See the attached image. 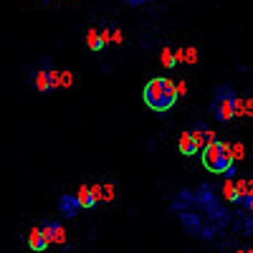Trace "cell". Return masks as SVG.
Instances as JSON below:
<instances>
[{"label":"cell","mask_w":253,"mask_h":253,"mask_svg":"<svg viewBox=\"0 0 253 253\" xmlns=\"http://www.w3.org/2000/svg\"><path fill=\"white\" fill-rule=\"evenodd\" d=\"M170 210L177 215L185 233L200 241H213L233 220L210 182H203L195 190H180L170 203Z\"/></svg>","instance_id":"cell-1"},{"label":"cell","mask_w":253,"mask_h":253,"mask_svg":"<svg viewBox=\"0 0 253 253\" xmlns=\"http://www.w3.org/2000/svg\"><path fill=\"white\" fill-rule=\"evenodd\" d=\"M180 99V89H177V84L172 79H167V76H155L144 84V89H142V101L150 107L152 112L162 114V112H170L175 104Z\"/></svg>","instance_id":"cell-2"},{"label":"cell","mask_w":253,"mask_h":253,"mask_svg":"<svg viewBox=\"0 0 253 253\" xmlns=\"http://www.w3.org/2000/svg\"><path fill=\"white\" fill-rule=\"evenodd\" d=\"M200 162L208 172L213 175H225V177H236V155H233V147L215 139L210 142L208 147H203L200 152Z\"/></svg>","instance_id":"cell-3"},{"label":"cell","mask_w":253,"mask_h":253,"mask_svg":"<svg viewBox=\"0 0 253 253\" xmlns=\"http://www.w3.org/2000/svg\"><path fill=\"white\" fill-rule=\"evenodd\" d=\"M241 112V96L230 84H218L213 89V99H210V114L215 122L228 124L233 122L236 114Z\"/></svg>","instance_id":"cell-4"},{"label":"cell","mask_w":253,"mask_h":253,"mask_svg":"<svg viewBox=\"0 0 253 253\" xmlns=\"http://www.w3.org/2000/svg\"><path fill=\"white\" fill-rule=\"evenodd\" d=\"M31 84H33V89L41 91V94H51L58 86V71L51 69V61H43L41 69L31 71Z\"/></svg>","instance_id":"cell-5"},{"label":"cell","mask_w":253,"mask_h":253,"mask_svg":"<svg viewBox=\"0 0 253 253\" xmlns=\"http://www.w3.org/2000/svg\"><path fill=\"white\" fill-rule=\"evenodd\" d=\"M236 208L241 218V230L243 233H253V180H251V190L236 203Z\"/></svg>","instance_id":"cell-6"},{"label":"cell","mask_w":253,"mask_h":253,"mask_svg":"<svg viewBox=\"0 0 253 253\" xmlns=\"http://www.w3.org/2000/svg\"><path fill=\"white\" fill-rule=\"evenodd\" d=\"M56 208H58L61 218H66V220L76 218V215H79V210H84V205H81L79 195H71V193H63V195H58Z\"/></svg>","instance_id":"cell-7"},{"label":"cell","mask_w":253,"mask_h":253,"mask_svg":"<svg viewBox=\"0 0 253 253\" xmlns=\"http://www.w3.org/2000/svg\"><path fill=\"white\" fill-rule=\"evenodd\" d=\"M177 152H180L182 157H193V155L203 152V144H200V139L195 137L193 129H185V132L180 134V139H177Z\"/></svg>","instance_id":"cell-8"},{"label":"cell","mask_w":253,"mask_h":253,"mask_svg":"<svg viewBox=\"0 0 253 253\" xmlns=\"http://www.w3.org/2000/svg\"><path fill=\"white\" fill-rule=\"evenodd\" d=\"M26 243H28V248H31L33 253H41V251H46V248L51 246V241H48V236L43 233V228H41V223L31 228V233H28Z\"/></svg>","instance_id":"cell-9"},{"label":"cell","mask_w":253,"mask_h":253,"mask_svg":"<svg viewBox=\"0 0 253 253\" xmlns=\"http://www.w3.org/2000/svg\"><path fill=\"white\" fill-rule=\"evenodd\" d=\"M112 41V36H109V31L107 28H89L86 31V46L91 48V51H104L107 48V43Z\"/></svg>","instance_id":"cell-10"},{"label":"cell","mask_w":253,"mask_h":253,"mask_svg":"<svg viewBox=\"0 0 253 253\" xmlns=\"http://www.w3.org/2000/svg\"><path fill=\"white\" fill-rule=\"evenodd\" d=\"M41 228H43V233L48 236L51 243H56V246L66 243V228H63V223H58V220H43V223H41Z\"/></svg>","instance_id":"cell-11"},{"label":"cell","mask_w":253,"mask_h":253,"mask_svg":"<svg viewBox=\"0 0 253 253\" xmlns=\"http://www.w3.org/2000/svg\"><path fill=\"white\" fill-rule=\"evenodd\" d=\"M79 200H81V205H84V210H91V208H96V203H99V195L94 193V187H79Z\"/></svg>","instance_id":"cell-12"},{"label":"cell","mask_w":253,"mask_h":253,"mask_svg":"<svg viewBox=\"0 0 253 253\" xmlns=\"http://www.w3.org/2000/svg\"><path fill=\"white\" fill-rule=\"evenodd\" d=\"M193 132H195V137L200 139V144H203V147H208L210 142H215L213 129H208V124H205V122H195V124H193Z\"/></svg>","instance_id":"cell-13"},{"label":"cell","mask_w":253,"mask_h":253,"mask_svg":"<svg viewBox=\"0 0 253 253\" xmlns=\"http://www.w3.org/2000/svg\"><path fill=\"white\" fill-rule=\"evenodd\" d=\"M94 193L99 195V200H114V185L107 182V185H94Z\"/></svg>","instance_id":"cell-14"},{"label":"cell","mask_w":253,"mask_h":253,"mask_svg":"<svg viewBox=\"0 0 253 253\" xmlns=\"http://www.w3.org/2000/svg\"><path fill=\"white\" fill-rule=\"evenodd\" d=\"M160 61H162V66H167V69H175V66H177V56H175L172 48H162Z\"/></svg>","instance_id":"cell-15"},{"label":"cell","mask_w":253,"mask_h":253,"mask_svg":"<svg viewBox=\"0 0 253 253\" xmlns=\"http://www.w3.org/2000/svg\"><path fill=\"white\" fill-rule=\"evenodd\" d=\"M71 84H74L71 71H58V86H71Z\"/></svg>","instance_id":"cell-16"},{"label":"cell","mask_w":253,"mask_h":253,"mask_svg":"<svg viewBox=\"0 0 253 253\" xmlns=\"http://www.w3.org/2000/svg\"><path fill=\"white\" fill-rule=\"evenodd\" d=\"M180 58L187 61V63H195V61H198V51H195V48H185V51L180 53Z\"/></svg>","instance_id":"cell-17"},{"label":"cell","mask_w":253,"mask_h":253,"mask_svg":"<svg viewBox=\"0 0 253 253\" xmlns=\"http://www.w3.org/2000/svg\"><path fill=\"white\" fill-rule=\"evenodd\" d=\"M126 5H132V8H137V5H144V0H124Z\"/></svg>","instance_id":"cell-18"}]
</instances>
